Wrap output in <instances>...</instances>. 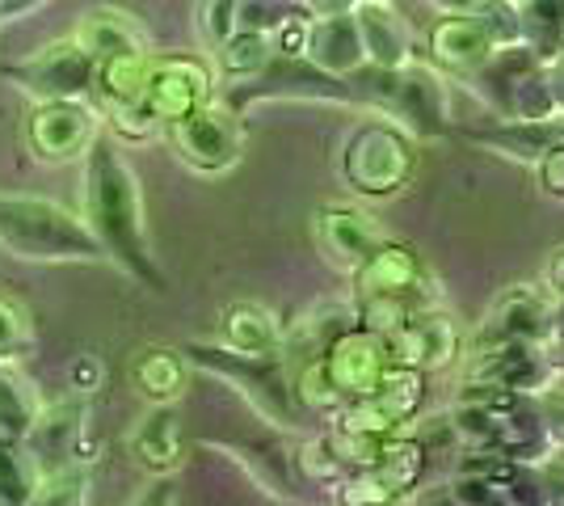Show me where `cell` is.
Returning <instances> with one entry per match:
<instances>
[{"label": "cell", "mask_w": 564, "mask_h": 506, "mask_svg": "<svg viewBox=\"0 0 564 506\" xmlns=\"http://www.w3.org/2000/svg\"><path fill=\"white\" fill-rule=\"evenodd\" d=\"M85 224L127 274L148 279L161 288V274L148 262L143 249V224H140V186L127 161L110 144L85 148Z\"/></svg>", "instance_id": "1"}, {"label": "cell", "mask_w": 564, "mask_h": 506, "mask_svg": "<svg viewBox=\"0 0 564 506\" xmlns=\"http://www.w3.org/2000/svg\"><path fill=\"white\" fill-rule=\"evenodd\" d=\"M0 249L22 262H101L106 249L97 245L80 212L55 198L0 194Z\"/></svg>", "instance_id": "2"}, {"label": "cell", "mask_w": 564, "mask_h": 506, "mask_svg": "<svg viewBox=\"0 0 564 506\" xmlns=\"http://www.w3.org/2000/svg\"><path fill=\"white\" fill-rule=\"evenodd\" d=\"M25 148L43 165H68L85 157V148L97 136V115L85 106V97H47L25 110Z\"/></svg>", "instance_id": "3"}, {"label": "cell", "mask_w": 564, "mask_h": 506, "mask_svg": "<svg viewBox=\"0 0 564 506\" xmlns=\"http://www.w3.org/2000/svg\"><path fill=\"white\" fill-rule=\"evenodd\" d=\"M94 68V55L68 34V39H55L43 51H34L30 60H22L13 76L34 101H47V97H89Z\"/></svg>", "instance_id": "4"}, {"label": "cell", "mask_w": 564, "mask_h": 506, "mask_svg": "<svg viewBox=\"0 0 564 506\" xmlns=\"http://www.w3.org/2000/svg\"><path fill=\"white\" fill-rule=\"evenodd\" d=\"M76 434H80V406L76 401H59L51 410L34 413L30 427H25V443H30V456L25 464L34 469V482L51 473V469H64L76 460Z\"/></svg>", "instance_id": "5"}, {"label": "cell", "mask_w": 564, "mask_h": 506, "mask_svg": "<svg viewBox=\"0 0 564 506\" xmlns=\"http://www.w3.org/2000/svg\"><path fill=\"white\" fill-rule=\"evenodd\" d=\"M198 85H203V73L194 64L165 60V64H152L143 76V101L156 110V119H182L198 101Z\"/></svg>", "instance_id": "6"}, {"label": "cell", "mask_w": 564, "mask_h": 506, "mask_svg": "<svg viewBox=\"0 0 564 506\" xmlns=\"http://www.w3.org/2000/svg\"><path fill=\"white\" fill-rule=\"evenodd\" d=\"M177 148L182 157L203 169H219L232 161V131L219 115H203V110H189L177 122Z\"/></svg>", "instance_id": "7"}, {"label": "cell", "mask_w": 564, "mask_h": 506, "mask_svg": "<svg viewBox=\"0 0 564 506\" xmlns=\"http://www.w3.org/2000/svg\"><path fill=\"white\" fill-rule=\"evenodd\" d=\"M72 39L94 55V64L106 60V55H115V51L143 47L140 25L131 22L127 13H118V9H94V13H85V18L76 22V30H72Z\"/></svg>", "instance_id": "8"}, {"label": "cell", "mask_w": 564, "mask_h": 506, "mask_svg": "<svg viewBox=\"0 0 564 506\" xmlns=\"http://www.w3.org/2000/svg\"><path fill=\"white\" fill-rule=\"evenodd\" d=\"M143 76H148V55L143 47L135 51H115L106 60H97L94 68V94L101 97V106H118L143 94Z\"/></svg>", "instance_id": "9"}, {"label": "cell", "mask_w": 564, "mask_h": 506, "mask_svg": "<svg viewBox=\"0 0 564 506\" xmlns=\"http://www.w3.org/2000/svg\"><path fill=\"white\" fill-rule=\"evenodd\" d=\"M131 452L140 460L148 473H165L177 464V452H182V439H177V422L173 413H148L140 422V431L131 434Z\"/></svg>", "instance_id": "10"}, {"label": "cell", "mask_w": 564, "mask_h": 506, "mask_svg": "<svg viewBox=\"0 0 564 506\" xmlns=\"http://www.w3.org/2000/svg\"><path fill=\"white\" fill-rule=\"evenodd\" d=\"M131 380H135V388H140L148 401H169V397L182 392L186 372H182V359H177L173 351L152 346V351H140V355H135V363H131Z\"/></svg>", "instance_id": "11"}, {"label": "cell", "mask_w": 564, "mask_h": 506, "mask_svg": "<svg viewBox=\"0 0 564 506\" xmlns=\"http://www.w3.org/2000/svg\"><path fill=\"white\" fill-rule=\"evenodd\" d=\"M34 418V406L25 401V388L9 376V367L0 363V439L18 443Z\"/></svg>", "instance_id": "12"}, {"label": "cell", "mask_w": 564, "mask_h": 506, "mask_svg": "<svg viewBox=\"0 0 564 506\" xmlns=\"http://www.w3.org/2000/svg\"><path fill=\"white\" fill-rule=\"evenodd\" d=\"M34 498V469L13 452L9 439H0V503H30Z\"/></svg>", "instance_id": "13"}, {"label": "cell", "mask_w": 564, "mask_h": 506, "mask_svg": "<svg viewBox=\"0 0 564 506\" xmlns=\"http://www.w3.org/2000/svg\"><path fill=\"white\" fill-rule=\"evenodd\" d=\"M30 351V321H25L22 304L0 295V363H18Z\"/></svg>", "instance_id": "14"}, {"label": "cell", "mask_w": 564, "mask_h": 506, "mask_svg": "<svg viewBox=\"0 0 564 506\" xmlns=\"http://www.w3.org/2000/svg\"><path fill=\"white\" fill-rule=\"evenodd\" d=\"M228 334H232L236 346L261 351V342H265V321H261L258 309H236L232 321H228Z\"/></svg>", "instance_id": "15"}, {"label": "cell", "mask_w": 564, "mask_h": 506, "mask_svg": "<svg viewBox=\"0 0 564 506\" xmlns=\"http://www.w3.org/2000/svg\"><path fill=\"white\" fill-rule=\"evenodd\" d=\"M101 380H106V367H101L97 355H76V359L68 363V388L76 392V397H85V392L101 388Z\"/></svg>", "instance_id": "16"}, {"label": "cell", "mask_w": 564, "mask_h": 506, "mask_svg": "<svg viewBox=\"0 0 564 506\" xmlns=\"http://www.w3.org/2000/svg\"><path fill=\"white\" fill-rule=\"evenodd\" d=\"M39 4H47V0H0V22H18L25 13H34Z\"/></svg>", "instance_id": "17"}]
</instances>
